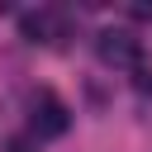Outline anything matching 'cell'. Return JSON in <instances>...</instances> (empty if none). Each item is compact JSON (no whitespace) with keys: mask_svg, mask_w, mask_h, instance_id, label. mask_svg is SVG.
<instances>
[{"mask_svg":"<svg viewBox=\"0 0 152 152\" xmlns=\"http://www.w3.org/2000/svg\"><path fill=\"white\" fill-rule=\"evenodd\" d=\"M128 14H133V19H152V5H133Z\"/></svg>","mask_w":152,"mask_h":152,"instance_id":"cell-4","label":"cell"},{"mask_svg":"<svg viewBox=\"0 0 152 152\" xmlns=\"http://www.w3.org/2000/svg\"><path fill=\"white\" fill-rule=\"evenodd\" d=\"M19 33L28 38V43H62L66 38V14L62 10H33V14H24L19 19Z\"/></svg>","mask_w":152,"mask_h":152,"instance_id":"cell-3","label":"cell"},{"mask_svg":"<svg viewBox=\"0 0 152 152\" xmlns=\"http://www.w3.org/2000/svg\"><path fill=\"white\" fill-rule=\"evenodd\" d=\"M95 52L114 71H142V38L133 28H100L95 33Z\"/></svg>","mask_w":152,"mask_h":152,"instance_id":"cell-1","label":"cell"},{"mask_svg":"<svg viewBox=\"0 0 152 152\" xmlns=\"http://www.w3.org/2000/svg\"><path fill=\"white\" fill-rule=\"evenodd\" d=\"M28 128H33L38 138H62V133L71 128V109H66V100H57L52 90H38V95H33Z\"/></svg>","mask_w":152,"mask_h":152,"instance_id":"cell-2","label":"cell"},{"mask_svg":"<svg viewBox=\"0 0 152 152\" xmlns=\"http://www.w3.org/2000/svg\"><path fill=\"white\" fill-rule=\"evenodd\" d=\"M5 152H33V147H28V142H24V138H14V142H10V147H5Z\"/></svg>","mask_w":152,"mask_h":152,"instance_id":"cell-5","label":"cell"}]
</instances>
